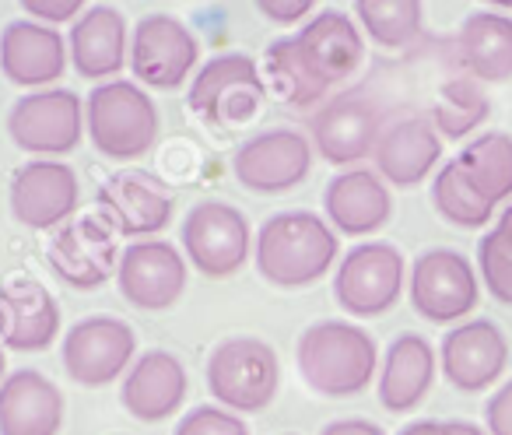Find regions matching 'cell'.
Returning <instances> with one entry per match:
<instances>
[{"label":"cell","mask_w":512,"mask_h":435,"mask_svg":"<svg viewBox=\"0 0 512 435\" xmlns=\"http://www.w3.org/2000/svg\"><path fill=\"white\" fill-rule=\"evenodd\" d=\"M207 390L232 414L267 411L281 390L278 351L260 337H228L207 355Z\"/></svg>","instance_id":"obj_4"},{"label":"cell","mask_w":512,"mask_h":435,"mask_svg":"<svg viewBox=\"0 0 512 435\" xmlns=\"http://www.w3.org/2000/svg\"><path fill=\"white\" fill-rule=\"evenodd\" d=\"M22 11L32 22L57 29V25H64V22H78V18L85 15V4H81V0H25Z\"/></svg>","instance_id":"obj_36"},{"label":"cell","mask_w":512,"mask_h":435,"mask_svg":"<svg viewBox=\"0 0 512 435\" xmlns=\"http://www.w3.org/2000/svg\"><path fill=\"white\" fill-rule=\"evenodd\" d=\"M404 253L393 243H358L341 257L334 274V299L348 316L372 320L390 313L407 285Z\"/></svg>","instance_id":"obj_7"},{"label":"cell","mask_w":512,"mask_h":435,"mask_svg":"<svg viewBox=\"0 0 512 435\" xmlns=\"http://www.w3.org/2000/svg\"><path fill=\"white\" fill-rule=\"evenodd\" d=\"M383 127V106L369 92L355 88V92L334 95L316 109L309 120V141L323 162L358 169L362 158H372Z\"/></svg>","instance_id":"obj_10"},{"label":"cell","mask_w":512,"mask_h":435,"mask_svg":"<svg viewBox=\"0 0 512 435\" xmlns=\"http://www.w3.org/2000/svg\"><path fill=\"white\" fill-rule=\"evenodd\" d=\"M253 232H249L246 214L228 200H200L186 211L179 225V243H183L186 264L204 278H232L246 267L253 250Z\"/></svg>","instance_id":"obj_6"},{"label":"cell","mask_w":512,"mask_h":435,"mask_svg":"<svg viewBox=\"0 0 512 435\" xmlns=\"http://www.w3.org/2000/svg\"><path fill=\"white\" fill-rule=\"evenodd\" d=\"M186 278H190V264L176 243L141 239V243H127L120 250L116 288L130 306L144 309V313H162V309L176 306L186 292Z\"/></svg>","instance_id":"obj_15"},{"label":"cell","mask_w":512,"mask_h":435,"mask_svg":"<svg viewBox=\"0 0 512 435\" xmlns=\"http://www.w3.org/2000/svg\"><path fill=\"white\" fill-rule=\"evenodd\" d=\"M85 134V102L71 88L29 92L8 109V137L25 155H71Z\"/></svg>","instance_id":"obj_11"},{"label":"cell","mask_w":512,"mask_h":435,"mask_svg":"<svg viewBox=\"0 0 512 435\" xmlns=\"http://www.w3.org/2000/svg\"><path fill=\"white\" fill-rule=\"evenodd\" d=\"M456 162H460V169L467 172L470 183L481 190V197L491 207L512 200V134L484 130L474 141L463 144Z\"/></svg>","instance_id":"obj_30"},{"label":"cell","mask_w":512,"mask_h":435,"mask_svg":"<svg viewBox=\"0 0 512 435\" xmlns=\"http://www.w3.org/2000/svg\"><path fill=\"white\" fill-rule=\"evenodd\" d=\"M162 116L137 81H102L85 99V134L95 151L116 162H130L155 148Z\"/></svg>","instance_id":"obj_3"},{"label":"cell","mask_w":512,"mask_h":435,"mask_svg":"<svg viewBox=\"0 0 512 435\" xmlns=\"http://www.w3.org/2000/svg\"><path fill=\"white\" fill-rule=\"evenodd\" d=\"M267 99V85L260 64L246 53H218L200 71L190 85V113H197L211 127H246L260 116Z\"/></svg>","instance_id":"obj_5"},{"label":"cell","mask_w":512,"mask_h":435,"mask_svg":"<svg viewBox=\"0 0 512 435\" xmlns=\"http://www.w3.org/2000/svg\"><path fill=\"white\" fill-rule=\"evenodd\" d=\"M432 204L456 229H484L495 218V207L481 197V190L470 183L456 158L432 176Z\"/></svg>","instance_id":"obj_32"},{"label":"cell","mask_w":512,"mask_h":435,"mask_svg":"<svg viewBox=\"0 0 512 435\" xmlns=\"http://www.w3.org/2000/svg\"><path fill=\"white\" fill-rule=\"evenodd\" d=\"M186 390H190V376L179 355L151 348L137 355L127 369L120 383V400L137 421H165L183 407Z\"/></svg>","instance_id":"obj_24"},{"label":"cell","mask_w":512,"mask_h":435,"mask_svg":"<svg viewBox=\"0 0 512 435\" xmlns=\"http://www.w3.org/2000/svg\"><path fill=\"white\" fill-rule=\"evenodd\" d=\"M313 141L302 130L274 127L246 137L232 155V172L253 193H288L313 172Z\"/></svg>","instance_id":"obj_13"},{"label":"cell","mask_w":512,"mask_h":435,"mask_svg":"<svg viewBox=\"0 0 512 435\" xmlns=\"http://www.w3.org/2000/svg\"><path fill=\"white\" fill-rule=\"evenodd\" d=\"M323 218L341 236H372L393 218L390 186L372 169H344L323 190Z\"/></svg>","instance_id":"obj_22"},{"label":"cell","mask_w":512,"mask_h":435,"mask_svg":"<svg viewBox=\"0 0 512 435\" xmlns=\"http://www.w3.org/2000/svg\"><path fill=\"white\" fill-rule=\"evenodd\" d=\"M439 435H488L481 425H474V421H463V418H456V421H442V432Z\"/></svg>","instance_id":"obj_40"},{"label":"cell","mask_w":512,"mask_h":435,"mask_svg":"<svg viewBox=\"0 0 512 435\" xmlns=\"http://www.w3.org/2000/svg\"><path fill=\"white\" fill-rule=\"evenodd\" d=\"M320 435H386V432L369 418H337L330 425H323Z\"/></svg>","instance_id":"obj_39"},{"label":"cell","mask_w":512,"mask_h":435,"mask_svg":"<svg viewBox=\"0 0 512 435\" xmlns=\"http://www.w3.org/2000/svg\"><path fill=\"white\" fill-rule=\"evenodd\" d=\"M302 383L320 397H355L376 379L379 348L365 327L348 320H316L295 344Z\"/></svg>","instance_id":"obj_2"},{"label":"cell","mask_w":512,"mask_h":435,"mask_svg":"<svg viewBox=\"0 0 512 435\" xmlns=\"http://www.w3.org/2000/svg\"><path fill=\"white\" fill-rule=\"evenodd\" d=\"M172 193L155 172L123 169L113 172L95 193V214L113 229V236L155 239L172 222Z\"/></svg>","instance_id":"obj_14"},{"label":"cell","mask_w":512,"mask_h":435,"mask_svg":"<svg viewBox=\"0 0 512 435\" xmlns=\"http://www.w3.org/2000/svg\"><path fill=\"white\" fill-rule=\"evenodd\" d=\"M67 53L81 78L88 81H116V74L130 60V32L127 18L113 4H88L85 15L71 25Z\"/></svg>","instance_id":"obj_23"},{"label":"cell","mask_w":512,"mask_h":435,"mask_svg":"<svg viewBox=\"0 0 512 435\" xmlns=\"http://www.w3.org/2000/svg\"><path fill=\"white\" fill-rule=\"evenodd\" d=\"M439 432H442V421L421 418V421H411V425H404L397 435H439Z\"/></svg>","instance_id":"obj_41"},{"label":"cell","mask_w":512,"mask_h":435,"mask_svg":"<svg viewBox=\"0 0 512 435\" xmlns=\"http://www.w3.org/2000/svg\"><path fill=\"white\" fill-rule=\"evenodd\" d=\"M439 372V355L421 334H400L390 341L379 362V404L393 414L414 411L428 397Z\"/></svg>","instance_id":"obj_27"},{"label":"cell","mask_w":512,"mask_h":435,"mask_svg":"<svg viewBox=\"0 0 512 435\" xmlns=\"http://www.w3.org/2000/svg\"><path fill=\"white\" fill-rule=\"evenodd\" d=\"M200 60V39L193 29L176 15H144L130 32V71L137 74V85L148 88H172L186 85L193 78V67Z\"/></svg>","instance_id":"obj_12"},{"label":"cell","mask_w":512,"mask_h":435,"mask_svg":"<svg viewBox=\"0 0 512 435\" xmlns=\"http://www.w3.org/2000/svg\"><path fill=\"white\" fill-rule=\"evenodd\" d=\"M81 183L78 172L60 158H32L18 165L8 186L11 214L25 229L53 232L67 225L78 211Z\"/></svg>","instance_id":"obj_16"},{"label":"cell","mask_w":512,"mask_h":435,"mask_svg":"<svg viewBox=\"0 0 512 435\" xmlns=\"http://www.w3.org/2000/svg\"><path fill=\"white\" fill-rule=\"evenodd\" d=\"M137 358V334L127 320L109 313H95L78 320L64 334L60 344V362L71 383L85 390H99L127 376Z\"/></svg>","instance_id":"obj_8"},{"label":"cell","mask_w":512,"mask_h":435,"mask_svg":"<svg viewBox=\"0 0 512 435\" xmlns=\"http://www.w3.org/2000/svg\"><path fill=\"white\" fill-rule=\"evenodd\" d=\"M67 39L50 25L32 18H15L0 32V74L18 88L43 92L67 71Z\"/></svg>","instance_id":"obj_19"},{"label":"cell","mask_w":512,"mask_h":435,"mask_svg":"<svg viewBox=\"0 0 512 435\" xmlns=\"http://www.w3.org/2000/svg\"><path fill=\"white\" fill-rule=\"evenodd\" d=\"M64 393L39 369H15L0 383V435H60Z\"/></svg>","instance_id":"obj_26"},{"label":"cell","mask_w":512,"mask_h":435,"mask_svg":"<svg viewBox=\"0 0 512 435\" xmlns=\"http://www.w3.org/2000/svg\"><path fill=\"white\" fill-rule=\"evenodd\" d=\"M355 22L365 29L372 43L386 50H404L421 36L425 8L418 0H358Z\"/></svg>","instance_id":"obj_33"},{"label":"cell","mask_w":512,"mask_h":435,"mask_svg":"<svg viewBox=\"0 0 512 435\" xmlns=\"http://www.w3.org/2000/svg\"><path fill=\"white\" fill-rule=\"evenodd\" d=\"M495 232L505 239V243L512 246V200H509V204H505V211L498 214V225H495Z\"/></svg>","instance_id":"obj_42"},{"label":"cell","mask_w":512,"mask_h":435,"mask_svg":"<svg viewBox=\"0 0 512 435\" xmlns=\"http://www.w3.org/2000/svg\"><path fill=\"white\" fill-rule=\"evenodd\" d=\"M60 334V302L36 278H11L0 285V348L46 351Z\"/></svg>","instance_id":"obj_20"},{"label":"cell","mask_w":512,"mask_h":435,"mask_svg":"<svg viewBox=\"0 0 512 435\" xmlns=\"http://www.w3.org/2000/svg\"><path fill=\"white\" fill-rule=\"evenodd\" d=\"M456 60L463 74L481 85L512 78V15L505 11H474L456 32Z\"/></svg>","instance_id":"obj_28"},{"label":"cell","mask_w":512,"mask_h":435,"mask_svg":"<svg viewBox=\"0 0 512 435\" xmlns=\"http://www.w3.org/2000/svg\"><path fill=\"white\" fill-rule=\"evenodd\" d=\"M484 421H488V435H512V383H502L488 397Z\"/></svg>","instance_id":"obj_38"},{"label":"cell","mask_w":512,"mask_h":435,"mask_svg":"<svg viewBox=\"0 0 512 435\" xmlns=\"http://www.w3.org/2000/svg\"><path fill=\"white\" fill-rule=\"evenodd\" d=\"M439 158L442 137L428 116H400V120L386 123L376 141V151H372L379 179L386 186H400V190L425 183L439 165Z\"/></svg>","instance_id":"obj_21"},{"label":"cell","mask_w":512,"mask_h":435,"mask_svg":"<svg viewBox=\"0 0 512 435\" xmlns=\"http://www.w3.org/2000/svg\"><path fill=\"white\" fill-rule=\"evenodd\" d=\"M256 11L274 25H295L313 15V0H256Z\"/></svg>","instance_id":"obj_37"},{"label":"cell","mask_w":512,"mask_h":435,"mask_svg":"<svg viewBox=\"0 0 512 435\" xmlns=\"http://www.w3.org/2000/svg\"><path fill=\"white\" fill-rule=\"evenodd\" d=\"M302 57L309 60L320 81H327L330 88L337 81H348L351 74H358L365 60V39L358 22L341 8H327L320 15H313L299 32H295Z\"/></svg>","instance_id":"obj_25"},{"label":"cell","mask_w":512,"mask_h":435,"mask_svg":"<svg viewBox=\"0 0 512 435\" xmlns=\"http://www.w3.org/2000/svg\"><path fill=\"white\" fill-rule=\"evenodd\" d=\"M477 278L491 299L512 306V246L495 229L477 239Z\"/></svg>","instance_id":"obj_34"},{"label":"cell","mask_w":512,"mask_h":435,"mask_svg":"<svg viewBox=\"0 0 512 435\" xmlns=\"http://www.w3.org/2000/svg\"><path fill=\"white\" fill-rule=\"evenodd\" d=\"M341 243L323 214L281 211L271 214L253 239V260L260 278L278 288H306L327 278Z\"/></svg>","instance_id":"obj_1"},{"label":"cell","mask_w":512,"mask_h":435,"mask_svg":"<svg viewBox=\"0 0 512 435\" xmlns=\"http://www.w3.org/2000/svg\"><path fill=\"white\" fill-rule=\"evenodd\" d=\"M407 295L421 320L428 323H460L474 313L481 299L477 267L460 250L435 246L425 250L407 271Z\"/></svg>","instance_id":"obj_9"},{"label":"cell","mask_w":512,"mask_h":435,"mask_svg":"<svg viewBox=\"0 0 512 435\" xmlns=\"http://www.w3.org/2000/svg\"><path fill=\"white\" fill-rule=\"evenodd\" d=\"M288 435H292V432H288Z\"/></svg>","instance_id":"obj_44"},{"label":"cell","mask_w":512,"mask_h":435,"mask_svg":"<svg viewBox=\"0 0 512 435\" xmlns=\"http://www.w3.org/2000/svg\"><path fill=\"white\" fill-rule=\"evenodd\" d=\"M260 74H264L267 92H274L292 109H306V106H316V102L323 106V102H327L330 85L320 81V74L309 67V60L302 57L295 36H278L264 46Z\"/></svg>","instance_id":"obj_29"},{"label":"cell","mask_w":512,"mask_h":435,"mask_svg":"<svg viewBox=\"0 0 512 435\" xmlns=\"http://www.w3.org/2000/svg\"><path fill=\"white\" fill-rule=\"evenodd\" d=\"M4 376H8V355H4V348H0V383H4Z\"/></svg>","instance_id":"obj_43"},{"label":"cell","mask_w":512,"mask_h":435,"mask_svg":"<svg viewBox=\"0 0 512 435\" xmlns=\"http://www.w3.org/2000/svg\"><path fill=\"white\" fill-rule=\"evenodd\" d=\"M509 365V341L495 320H463L439 344V369L463 393H481L498 383Z\"/></svg>","instance_id":"obj_18"},{"label":"cell","mask_w":512,"mask_h":435,"mask_svg":"<svg viewBox=\"0 0 512 435\" xmlns=\"http://www.w3.org/2000/svg\"><path fill=\"white\" fill-rule=\"evenodd\" d=\"M172 435H249V425H246V418L225 411V407L200 404L179 418Z\"/></svg>","instance_id":"obj_35"},{"label":"cell","mask_w":512,"mask_h":435,"mask_svg":"<svg viewBox=\"0 0 512 435\" xmlns=\"http://www.w3.org/2000/svg\"><path fill=\"white\" fill-rule=\"evenodd\" d=\"M488 116H491V99L481 81L467 78V74H456V78L442 81L428 120L439 130V137H446V141H463V137H470L474 130H481Z\"/></svg>","instance_id":"obj_31"},{"label":"cell","mask_w":512,"mask_h":435,"mask_svg":"<svg viewBox=\"0 0 512 435\" xmlns=\"http://www.w3.org/2000/svg\"><path fill=\"white\" fill-rule=\"evenodd\" d=\"M46 260L64 285L78 288V292H92V288L106 285L109 278H116L120 243L99 214H81L53 232L50 246H46Z\"/></svg>","instance_id":"obj_17"}]
</instances>
